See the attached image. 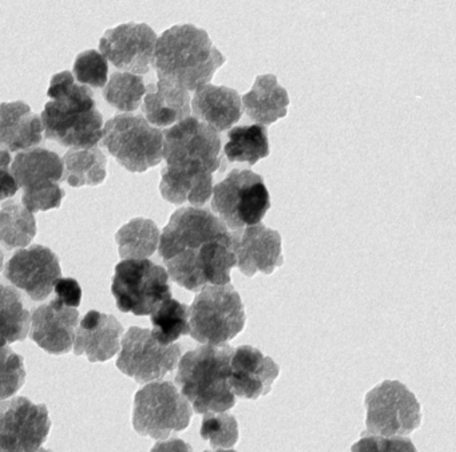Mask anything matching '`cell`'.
I'll return each mask as SVG.
<instances>
[{
	"instance_id": "cell-1",
	"label": "cell",
	"mask_w": 456,
	"mask_h": 452,
	"mask_svg": "<svg viewBox=\"0 0 456 452\" xmlns=\"http://www.w3.org/2000/svg\"><path fill=\"white\" fill-rule=\"evenodd\" d=\"M159 251L172 280L191 292L228 285L237 265L231 232L209 209L175 210L162 232Z\"/></svg>"
},
{
	"instance_id": "cell-2",
	"label": "cell",
	"mask_w": 456,
	"mask_h": 452,
	"mask_svg": "<svg viewBox=\"0 0 456 452\" xmlns=\"http://www.w3.org/2000/svg\"><path fill=\"white\" fill-rule=\"evenodd\" d=\"M41 119L47 139L71 149H92L102 141L103 117L93 91L74 79L70 71L52 78Z\"/></svg>"
},
{
	"instance_id": "cell-3",
	"label": "cell",
	"mask_w": 456,
	"mask_h": 452,
	"mask_svg": "<svg viewBox=\"0 0 456 452\" xmlns=\"http://www.w3.org/2000/svg\"><path fill=\"white\" fill-rule=\"evenodd\" d=\"M225 62L205 29L177 24L157 39L153 67L159 80L191 91L208 85Z\"/></svg>"
},
{
	"instance_id": "cell-4",
	"label": "cell",
	"mask_w": 456,
	"mask_h": 452,
	"mask_svg": "<svg viewBox=\"0 0 456 452\" xmlns=\"http://www.w3.org/2000/svg\"><path fill=\"white\" fill-rule=\"evenodd\" d=\"M233 353L229 345L207 344L181 358L175 384L197 414L233 408L236 395L228 382Z\"/></svg>"
},
{
	"instance_id": "cell-5",
	"label": "cell",
	"mask_w": 456,
	"mask_h": 452,
	"mask_svg": "<svg viewBox=\"0 0 456 452\" xmlns=\"http://www.w3.org/2000/svg\"><path fill=\"white\" fill-rule=\"evenodd\" d=\"M164 131L143 115L118 114L103 126L102 146L132 173H145L164 158Z\"/></svg>"
},
{
	"instance_id": "cell-6",
	"label": "cell",
	"mask_w": 456,
	"mask_h": 452,
	"mask_svg": "<svg viewBox=\"0 0 456 452\" xmlns=\"http://www.w3.org/2000/svg\"><path fill=\"white\" fill-rule=\"evenodd\" d=\"M191 310V336L196 341L223 345L245 326L241 296L233 285H208L197 294Z\"/></svg>"
},
{
	"instance_id": "cell-7",
	"label": "cell",
	"mask_w": 456,
	"mask_h": 452,
	"mask_svg": "<svg viewBox=\"0 0 456 452\" xmlns=\"http://www.w3.org/2000/svg\"><path fill=\"white\" fill-rule=\"evenodd\" d=\"M111 292L121 312L151 315L172 299L169 273L151 259H124L116 267Z\"/></svg>"
},
{
	"instance_id": "cell-8",
	"label": "cell",
	"mask_w": 456,
	"mask_h": 452,
	"mask_svg": "<svg viewBox=\"0 0 456 452\" xmlns=\"http://www.w3.org/2000/svg\"><path fill=\"white\" fill-rule=\"evenodd\" d=\"M269 208L268 189L263 177L255 171L234 168L213 187L212 210L228 229L261 224Z\"/></svg>"
},
{
	"instance_id": "cell-9",
	"label": "cell",
	"mask_w": 456,
	"mask_h": 452,
	"mask_svg": "<svg viewBox=\"0 0 456 452\" xmlns=\"http://www.w3.org/2000/svg\"><path fill=\"white\" fill-rule=\"evenodd\" d=\"M12 176L22 187V203L30 213L58 209L65 197L60 186L65 176L63 160L57 152L42 147L26 150L15 157Z\"/></svg>"
},
{
	"instance_id": "cell-10",
	"label": "cell",
	"mask_w": 456,
	"mask_h": 452,
	"mask_svg": "<svg viewBox=\"0 0 456 452\" xmlns=\"http://www.w3.org/2000/svg\"><path fill=\"white\" fill-rule=\"evenodd\" d=\"M191 408L170 382H149L134 398L133 427L140 435L167 439L191 424Z\"/></svg>"
},
{
	"instance_id": "cell-11",
	"label": "cell",
	"mask_w": 456,
	"mask_h": 452,
	"mask_svg": "<svg viewBox=\"0 0 456 452\" xmlns=\"http://www.w3.org/2000/svg\"><path fill=\"white\" fill-rule=\"evenodd\" d=\"M164 158L169 168L188 173H209L221 165L217 131L194 117L164 131Z\"/></svg>"
},
{
	"instance_id": "cell-12",
	"label": "cell",
	"mask_w": 456,
	"mask_h": 452,
	"mask_svg": "<svg viewBox=\"0 0 456 452\" xmlns=\"http://www.w3.org/2000/svg\"><path fill=\"white\" fill-rule=\"evenodd\" d=\"M368 432L379 436H403L420 425L421 412L416 396L396 380H386L365 396Z\"/></svg>"
},
{
	"instance_id": "cell-13",
	"label": "cell",
	"mask_w": 456,
	"mask_h": 452,
	"mask_svg": "<svg viewBox=\"0 0 456 452\" xmlns=\"http://www.w3.org/2000/svg\"><path fill=\"white\" fill-rule=\"evenodd\" d=\"M180 357V345L159 344L149 329L132 326L122 340L117 366L126 376L146 384L175 371Z\"/></svg>"
},
{
	"instance_id": "cell-14",
	"label": "cell",
	"mask_w": 456,
	"mask_h": 452,
	"mask_svg": "<svg viewBox=\"0 0 456 452\" xmlns=\"http://www.w3.org/2000/svg\"><path fill=\"white\" fill-rule=\"evenodd\" d=\"M52 428L49 409L26 398L0 403V452H37Z\"/></svg>"
},
{
	"instance_id": "cell-15",
	"label": "cell",
	"mask_w": 456,
	"mask_h": 452,
	"mask_svg": "<svg viewBox=\"0 0 456 452\" xmlns=\"http://www.w3.org/2000/svg\"><path fill=\"white\" fill-rule=\"evenodd\" d=\"M157 39L148 24H119L103 34L100 50L117 69L130 74H148L153 67Z\"/></svg>"
},
{
	"instance_id": "cell-16",
	"label": "cell",
	"mask_w": 456,
	"mask_h": 452,
	"mask_svg": "<svg viewBox=\"0 0 456 452\" xmlns=\"http://www.w3.org/2000/svg\"><path fill=\"white\" fill-rule=\"evenodd\" d=\"M61 275L62 270L57 254L42 245L20 249L4 267L7 280L26 292L34 301L46 300L54 291Z\"/></svg>"
},
{
	"instance_id": "cell-17",
	"label": "cell",
	"mask_w": 456,
	"mask_h": 452,
	"mask_svg": "<svg viewBox=\"0 0 456 452\" xmlns=\"http://www.w3.org/2000/svg\"><path fill=\"white\" fill-rule=\"evenodd\" d=\"M237 267L248 277L257 272L272 275L284 264L281 235L264 224L242 227L231 233Z\"/></svg>"
},
{
	"instance_id": "cell-18",
	"label": "cell",
	"mask_w": 456,
	"mask_h": 452,
	"mask_svg": "<svg viewBox=\"0 0 456 452\" xmlns=\"http://www.w3.org/2000/svg\"><path fill=\"white\" fill-rule=\"evenodd\" d=\"M79 312L58 299L37 308L31 317V339L46 352L65 355L76 341Z\"/></svg>"
},
{
	"instance_id": "cell-19",
	"label": "cell",
	"mask_w": 456,
	"mask_h": 452,
	"mask_svg": "<svg viewBox=\"0 0 456 452\" xmlns=\"http://www.w3.org/2000/svg\"><path fill=\"white\" fill-rule=\"evenodd\" d=\"M279 374L274 360L250 345H242L232 356L228 382L234 395L256 400L271 390Z\"/></svg>"
},
{
	"instance_id": "cell-20",
	"label": "cell",
	"mask_w": 456,
	"mask_h": 452,
	"mask_svg": "<svg viewBox=\"0 0 456 452\" xmlns=\"http://www.w3.org/2000/svg\"><path fill=\"white\" fill-rule=\"evenodd\" d=\"M122 333L124 326L114 316L90 310L77 329L74 353L92 363L110 360L121 349Z\"/></svg>"
},
{
	"instance_id": "cell-21",
	"label": "cell",
	"mask_w": 456,
	"mask_h": 452,
	"mask_svg": "<svg viewBox=\"0 0 456 452\" xmlns=\"http://www.w3.org/2000/svg\"><path fill=\"white\" fill-rule=\"evenodd\" d=\"M41 117L22 101L0 102V150L22 152L41 144Z\"/></svg>"
},
{
	"instance_id": "cell-22",
	"label": "cell",
	"mask_w": 456,
	"mask_h": 452,
	"mask_svg": "<svg viewBox=\"0 0 456 452\" xmlns=\"http://www.w3.org/2000/svg\"><path fill=\"white\" fill-rule=\"evenodd\" d=\"M194 118L216 131L229 130L242 117V99L234 88L208 85L197 88L191 99Z\"/></svg>"
},
{
	"instance_id": "cell-23",
	"label": "cell",
	"mask_w": 456,
	"mask_h": 452,
	"mask_svg": "<svg viewBox=\"0 0 456 452\" xmlns=\"http://www.w3.org/2000/svg\"><path fill=\"white\" fill-rule=\"evenodd\" d=\"M142 111L154 127H169L191 117V93L180 86L159 80L146 87Z\"/></svg>"
},
{
	"instance_id": "cell-24",
	"label": "cell",
	"mask_w": 456,
	"mask_h": 452,
	"mask_svg": "<svg viewBox=\"0 0 456 452\" xmlns=\"http://www.w3.org/2000/svg\"><path fill=\"white\" fill-rule=\"evenodd\" d=\"M241 99L248 117L258 122V125H272L287 117L289 96L274 75H258L252 90L242 95Z\"/></svg>"
},
{
	"instance_id": "cell-25",
	"label": "cell",
	"mask_w": 456,
	"mask_h": 452,
	"mask_svg": "<svg viewBox=\"0 0 456 452\" xmlns=\"http://www.w3.org/2000/svg\"><path fill=\"white\" fill-rule=\"evenodd\" d=\"M162 197L175 205L189 202L202 208L213 194V176L209 173H188L165 166L161 170Z\"/></svg>"
},
{
	"instance_id": "cell-26",
	"label": "cell",
	"mask_w": 456,
	"mask_h": 452,
	"mask_svg": "<svg viewBox=\"0 0 456 452\" xmlns=\"http://www.w3.org/2000/svg\"><path fill=\"white\" fill-rule=\"evenodd\" d=\"M66 179L70 186H97L108 176V158L100 147L92 149H70L63 157Z\"/></svg>"
},
{
	"instance_id": "cell-27",
	"label": "cell",
	"mask_w": 456,
	"mask_h": 452,
	"mask_svg": "<svg viewBox=\"0 0 456 452\" xmlns=\"http://www.w3.org/2000/svg\"><path fill=\"white\" fill-rule=\"evenodd\" d=\"M225 157L229 162H247L250 166L266 158L271 152L269 149L268 130L265 126L245 125L236 126L228 134V142L224 147Z\"/></svg>"
},
{
	"instance_id": "cell-28",
	"label": "cell",
	"mask_w": 456,
	"mask_h": 452,
	"mask_svg": "<svg viewBox=\"0 0 456 452\" xmlns=\"http://www.w3.org/2000/svg\"><path fill=\"white\" fill-rule=\"evenodd\" d=\"M161 234L156 222L134 218L117 232L119 256L125 259H148L157 251Z\"/></svg>"
},
{
	"instance_id": "cell-29",
	"label": "cell",
	"mask_w": 456,
	"mask_h": 452,
	"mask_svg": "<svg viewBox=\"0 0 456 452\" xmlns=\"http://www.w3.org/2000/svg\"><path fill=\"white\" fill-rule=\"evenodd\" d=\"M30 332V312L12 286L0 284V347L22 341Z\"/></svg>"
},
{
	"instance_id": "cell-30",
	"label": "cell",
	"mask_w": 456,
	"mask_h": 452,
	"mask_svg": "<svg viewBox=\"0 0 456 452\" xmlns=\"http://www.w3.org/2000/svg\"><path fill=\"white\" fill-rule=\"evenodd\" d=\"M37 234L33 213L17 201H7L0 208V242L7 249H25Z\"/></svg>"
},
{
	"instance_id": "cell-31",
	"label": "cell",
	"mask_w": 456,
	"mask_h": 452,
	"mask_svg": "<svg viewBox=\"0 0 456 452\" xmlns=\"http://www.w3.org/2000/svg\"><path fill=\"white\" fill-rule=\"evenodd\" d=\"M154 339L162 345H172L181 336L191 334V310L175 299L165 300L151 313Z\"/></svg>"
},
{
	"instance_id": "cell-32",
	"label": "cell",
	"mask_w": 456,
	"mask_h": 452,
	"mask_svg": "<svg viewBox=\"0 0 456 452\" xmlns=\"http://www.w3.org/2000/svg\"><path fill=\"white\" fill-rule=\"evenodd\" d=\"M145 94L146 86L142 77L124 71L111 74V78L103 90V96L108 103L116 107L119 111H124L125 114L135 111L140 107Z\"/></svg>"
},
{
	"instance_id": "cell-33",
	"label": "cell",
	"mask_w": 456,
	"mask_h": 452,
	"mask_svg": "<svg viewBox=\"0 0 456 452\" xmlns=\"http://www.w3.org/2000/svg\"><path fill=\"white\" fill-rule=\"evenodd\" d=\"M201 438L212 448H232L239 440V423L233 415L208 412L202 419Z\"/></svg>"
},
{
	"instance_id": "cell-34",
	"label": "cell",
	"mask_w": 456,
	"mask_h": 452,
	"mask_svg": "<svg viewBox=\"0 0 456 452\" xmlns=\"http://www.w3.org/2000/svg\"><path fill=\"white\" fill-rule=\"evenodd\" d=\"M74 77L77 82L87 87L101 88L108 85V59L97 50L79 53L74 62Z\"/></svg>"
},
{
	"instance_id": "cell-35",
	"label": "cell",
	"mask_w": 456,
	"mask_h": 452,
	"mask_svg": "<svg viewBox=\"0 0 456 452\" xmlns=\"http://www.w3.org/2000/svg\"><path fill=\"white\" fill-rule=\"evenodd\" d=\"M25 380L22 356L10 347H0V400L14 396L23 387Z\"/></svg>"
},
{
	"instance_id": "cell-36",
	"label": "cell",
	"mask_w": 456,
	"mask_h": 452,
	"mask_svg": "<svg viewBox=\"0 0 456 452\" xmlns=\"http://www.w3.org/2000/svg\"><path fill=\"white\" fill-rule=\"evenodd\" d=\"M352 452H418L412 441L403 436H379L362 433L352 446Z\"/></svg>"
},
{
	"instance_id": "cell-37",
	"label": "cell",
	"mask_w": 456,
	"mask_h": 452,
	"mask_svg": "<svg viewBox=\"0 0 456 452\" xmlns=\"http://www.w3.org/2000/svg\"><path fill=\"white\" fill-rule=\"evenodd\" d=\"M12 158L6 150H0V201L14 197L18 186L12 171Z\"/></svg>"
},
{
	"instance_id": "cell-38",
	"label": "cell",
	"mask_w": 456,
	"mask_h": 452,
	"mask_svg": "<svg viewBox=\"0 0 456 452\" xmlns=\"http://www.w3.org/2000/svg\"><path fill=\"white\" fill-rule=\"evenodd\" d=\"M55 299L70 308H78L82 300V289L74 278H60L54 286Z\"/></svg>"
},
{
	"instance_id": "cell-39",
	"label": "cell",
	"mask_w": 456,
	"mask_h": 452,
	"mask_svg": "<svg viewBox=\"0 0 456 452\" xmlns=\"http://www.w3.org/2000/svg\"><path fill=\"white\" fill-rule=\"evenodd\" d=\"M151 452H193V448L183 439L173 438L159 441Z\"/></svg>"
},
{
	"instance_id": "cell-40",
	"label": "cell",
	"mask_w": 456,
	"mask_h": 452,
	"mask_svg": "<svg viewBox=\"0 0 456 452\" xmlns=\"http://www.w3.org/2000/svg\"><path fill=\"white\" fill-rule=\"evenodd\" d=\"M4 251H0V272H2V267H4Z\"/></svg>"
},
{
	"instance_id": "cell-41",
	"label": "cell",
	"mask_w": 456,
	"mask_h": 452,
	"mask_svg": "<svg viewBox=\"0 0 456 452\" xmlns=\"http://www.w3.org/2000/svg\"><path fill=\"white\" fill-rule=\"evenodd\" d=\"M205 452H237L234 449H216V451H205Z\"/></svg>"
},
{
	"instance_id": "cell-42",
	"label": "cell",
	"mask_w": 456,
	"mask_h": 452,
	"mask_svg": "<svg viewBox=\"0 0 456 452\" xmlns=\"http://www.w3.org/2000/svg\"><path fill=\"white\" fill-rule=\"evenodd\" d=\"M37 452H50V451H47V449L42 448V449H38V451H37Z\"/></svg>"
}]
</instances>
